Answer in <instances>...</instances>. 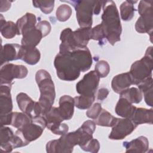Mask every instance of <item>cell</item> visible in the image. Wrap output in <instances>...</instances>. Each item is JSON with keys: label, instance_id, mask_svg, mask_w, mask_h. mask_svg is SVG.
Returning <instances> with one entry per match:
<instances>
[{"label": "cell", "instance_id": "cell-15", "mask_svg": "<svg viewBox=\"0 0 153 153\" xmlns=\"http://www.w3.org/2000/svg\"><path fill=\"white\" fill-rule=\"evenodd\" d=\"M41 54L36 47H21L19 53V59H20L28 65H34L36 64L40 59Z\"/></svg>", "mask_w": 153, "mask_h": 153}, {"label": "cell", "instance_id": "cell-6", "mask_svg": "<svg viewBox=\"0 0 153 153\" xmlns=\"http://www.w3.org/2000/svg\"><path fill=\"white\" fill-rule=\"evenodd\" d=\"M46 121L43 116H39L32 119V121L25 125L16 131L28 143L36 140L42 134L46 127Z\"/></svg>", "mask_w": 153, "mask_h": 153}, {"label": "cell", "instance_id": "cell-40", "mask_svg": "<svg viewBox=\"0 0 153 153\" xmlns=\"http://www.w3.org/2000/svg\"><path fill=\"white\" fill-rule=\"evenodd\" d=\"M81 148L86 152L96 153L99 150L100 144L97 139L93 138L90 140L85 145L81 147Z\"/></svg>", "mask_w": 153, "mask_h": 153}, {"label": "cell", "instance_id": "cell-28", "mask_svg": "<svg viewBox=\"0 0 153 153\" xmlns=\"http://www.w3.org/2000/svg\"><path fill=\"white\" fill-rule=\"evenodd\" d=\"M136 108V106L132 105V103H130L126 99L120 97L116 105L115 111L118 115L123 118H130Z\"/></svg>", "mask_w": 153, "mask_h": 153}, {"label": "cell", "instance_id": "cell-27", "mask_svg": "<svg viewBox=\"0 0 153 153\" xmlns=\"http://www.w3.org/2000/svg\"><path fill=\"white\" fill-rule=\"evenodd\" d=\"M91 27H79L73 31V38L78 48L86 47L90 39Z\"/></svg>", "mask_w": 153, "mask_h": 153}, {"label": "cell", "instance_id": "cell-24", "mask_svg": "<svg viewBox=\"0 0 153 153\" xmlns=\"http://www.w3.org/2000/svg\"><path fill=\"white\" fill-rule=\"evenodd\" d=\"M22 35V45L27 47H36L43 37L41 31L36 26L25 31Z\"/></svg>", "mask_w": 153, "mask_h": 153}, {"label": "cell", "instance_id": "cell-42", "mask_svg": "<svg viewBox=\"0 0 153 153\" xmlns=\"http://www.w3.org/2000/svg\"><path fill=\"white\" fill-rule=\"evenodd\" d=\"M36 27L38 29H39L41 31L43 37L48 35L51 29L50 23L46 20L40 21L36 25Z\"/></svg>", "mask_w": 153, "mask_h": 153}, {"label": "cell", "instance_id": "cell-22", "mask_svg": "<svg viewBox=\"0 0 153 153\" xmlns=\"http://www.w3.org/2000/svg\"><path fill=\"white\" fill-rule=\"evenodd\" d=\"M130 119L136 124H152L153 110L152 109H146L143 108H136Z\"/></svg>", "mask_w": 153, "mask_h": 153}, {"label": "cell", "instance_id": "cell-19", "mask_svg": "<svg viewBox=\"0 0 153 153\" xmlns=\"http://www.w3.org/2000/svg\"><path fill=\"white\" fill-rule=\"evenodd\" d=\"M123 146L126 148V152H146L149 148V141L143 136H139L130 142H125Z\"/></svg>", "mask_w": 153, "mask_h": 153}, {"label": "cell", "instance_id": "cell-25", "mask_svg": "<svg viewBox=\"0 0 153 153\" xmlns=\"http://www.w3.org/2000/svg\"><path fill=\"white\" fill-rule=\"evenodd\" d=\"M43 117L46 121V127L51 131L62 123L64 120L60 114L58 108L54 106H52Z\"/></svg>", "mask_w": 153, "mask_h": 153}, {"label": "cell", "instance_id": "cell-11", "mask_svg": "<svg viewBox=\"0 0 153 153\" xmlns=\"http://www.w3.org/2000/svg\"><path fill=\"white\" fill-rule=\"evenodd\" d=\"M96 129V123L91 120H87L82 126L74 131L77 145L81 147L85 145L90 140L93 139V134Z\"/></svg>", "mask_w": 153, "mask_h": 153}, {"label": "cell", "instance_id": "cell-31", "mask_svg": "<svg viewBox=\"0 0 153 153\" xmlns=\"http://www.w3.org/2000/svg\"><path fill=\"white\" fill-rule=\"evenodd\" d=\"M120 97H123L131 103H139L143 99V94L139 88L131 87L120 93Z\"/></svg>", "mask_w": 153, "mask_h": 153}, {"label": "cell", "instance_id": "cell-17", "mask_svg": "<svg viewBox=\"0 0 153 153\" xmlns=\"http://www.w3.org/2000/svg\"><path fill=\"white\" fill-rule=\"evenodd\" d=\"M60 39L62 42L59 46L60 53L69 52L78 48L73 38V31L71 28L63 29L61 32Z\"/></svg>", "mask_w": 153, "mask_h": 153}, {"label": "cell", "instance_id": "cell-44", "mask_svg": "<svg viewBox=\"0 0 153 153\" xmlns=\"http://www.w3.org/2000/svg\"><path fill=\"white\" fill-rule=\"evenodd\" d=\"M1 12H4L7 11L11 7V1H1Z\"/></svg>", "mask_w": 153, "mask_h": 153}, {"label": "cell", "instance_id": "cell-13", "mask_svg": "<svg viewBox=\"0 0 153 153\" xmlns=\"http://www.w3.org/2000/svg\"><path fill=\"white\" fill-rule=\"evenodd\" d=\"M152 29L153 13L152 10L140 14V17L135 24V29L137 32L140 33H149L151 37Z\"/></svg>", "mask_w": 153, "mask_h": 153}, {"label": "cell", "instance_id": "cell-5", "mask_svg": "<svg viewBox=\"0 0 153 153\" xmlns=\"http://www.w3.org/2000/svg\"><path fill=\"white\" fill-rule=\"evenodd\" d=\"M75 9L76 17L80 27H91L95 1H68Z\"/></svg>", "mask_w": 153, "mask_h": 153}, {"label": "cell", "instance_id": "cell-8", "mask_svg": "<svg viewBox=\"0 0 153 153\" xmlns=\"http://www.w3.org/2000/svg\"><path fill=\"white\" fill-rule=\"evenodd\" d=\"M100 77L95 71H91L84 75L82 79L76 84V90L80 95L95 96L99 83Z\"/></svg>", "mask_w": 153, "mask_h": 153}, {"label": "cell", "instance_id": "cell-18", "mask_svg": "<svg viewBox=\"0 0 153 153\" xmlns=\"http://www.w3.org/2000/svg\"><path fill=\"white\" fill-rule=\"evenodd\" d=\"M14 133L13 130L5 126L1 128V151L2 152H10L14 148Z\"/></svg>", "mask_w": 153, "mask_h": 153}, {"label": "cell", "instance_id": "cell-2", "mask_svg": "<svg viewBox=\"0 0 153 153\" xmlns=\"http://www.w3.org/2000/svg\"><path fill=\"white\" fill-rule=\"evenodd\" d=\"M35 80L40 91L38 103L44 115L53 106L56 97L54 82L50 74L44 69L38 70L35 75Z\"/></svg>", "mask_w": 153, "mask_h": 153}, {"label": "cell", "instance_id": "cell-43", "mask_svg": "<svg viewBox=\"0 0 153 153\" xmlns=\"http://www.w3.org/2000/svg\"><path fill=\"white\" fill-rule=\"evenodd\" d=\"M109 94V90L106 88H100L97 93V99L99 100H103Z\"/></svg>", "mask_w": 153, "mask_h": 153}, {"label": "cell", "instance_id": "cell-39", "mask_svg": "<svg viewBox=\"0 0 153 153\" xmlns=\"http://www.w3.org/2000/svg\"><path fill=\"white\" fill-rule=\"evenodd\" d=\"M104 38H105V35L101 24H99L91 29L90 39L101 41Z\"/></svg>", "mask_w": 153, "mask_h": 153}, {"label": "cell", "instance_id": "cell-12", "mask_svg": "<svg viewBox=\"0 0 153 153\" xmlns=\"http://www.w3.org/2000/svg\"><path fill=\"white\" fill-rule=\"evenodd\" d=\"M74 146L67 139L65 134L56 140H51L46 145V151L48 153L69 152L73 151Z\"/></svg>", "mask_w": 153, "mask_h": 153}, {"label": "cell", "instance_id": "cell-14", "mask_svg": "<svg viewBox=\"0 0 153 153\" xmlns=\"http://www.w3.org/2000/svg\"><path fill=\"white\" fill-rule=\"evenodd\" d=\"M12 85L1 84L0 93V115H6L11 112L13 103L11 96Z\"/></svg>", "mask_w": 153, "mask_h": 153}, {"label": "cell", "instance_id": "cell-26", "mask_svg": "<svg viewBox=\"0 0 153 153\" xmlns=\"http://www.w3.org/2000/svg\"><path fill=\"white\" fill-rule=\"evenodd\" d=\"M17 35H22L25 31L34 27L36 25V16L30 13H26L16 22Z\"/></svg>", "mask_w": 153, "mask_h": 153}, {"label": "cell", "instance_id": "cell-36", "mask_svg": "<svg viewBox=\"0 0 153 153\" xmlns=\"http://www.w3.org/2000/svg\"><path fill=\"white\" fill-rule=\"evenodd\" d=\"M72 13V8L69 5L62 4L57 8L56 18L60 22H65L70 18Z\"/></svg>", "mask_w": 153, "mask_h": 153}, {"label": "cell", "instance_id": "cell-9", "mask_svg": "<svg viewBox=\"0 0 153 153\" xmlns=\"http://www.w3.org/2000/svg\"><path fill=\"white\" fill-rule=\"evenodd\" d=\"M136 127L137 125L130 118H118L116 123L112 127L109 138L111 140H122L131 134Z\"/></svg>", "mask_w": 153, "mask_h": 153}, {"label": "cell", "instance_id": "cell-45", "mask_svg": "<svg viewBox=\"0 0 153 153\" xmlns=\"http://www.w3.org/2000/svg\"><path fill=\"white\" fill-rule=\"evenodd\" d=\"M102 8V1H95L93 14L95 15H98L100 13Z\"/></svg>", "mask_w": 153, "mask_h": 153}, {"label": "cell", "instance_id": "cell-10", "mask_svg": "<svg viewBox=\"0 0 153 153\" xmlns=\"http://www.w3.org/2000/svg\"><path fill=\"white\" fill-rule=\"evenodd\" d=\"M69 53L76 63L81 72H85L90 68L93 60L91 53L87 47L77 48Z\"/></svg>", "mask_w": 153, "mask_h": 153}, {"label": "cell", "instance_id": "cell-7", "mask_svg": "<svg viewBox=\"0 0 153 153\" xmlns=\"http://www.w3.org/2000/svg\"><path fill=\"white\" fill-rule=\"evenodd\" d=\"M1 84H13V80L15 78H25L28 73L25 66L7 63L1 68Z\"/></svg>", "mask_w": 153, "mask_h": 153}, {"label": "cell", "instance_id": "cell-3", "mask_svg": "<svg viewBox=\"0 0 153 153\" xmlns=\"http://www.w3.org/2000/svg\"><path fill=\"white\" fill-rule=\"evenodd\" d=\"M57 76L62 80L72 81L80 75L81 71L69 52L59 53L54 60Z\"/></svg>", "mask_w": 153, "mask_h": 153}, {"label": "cell", "instance_id": "cell-35", "mask_svg": "<svg viewBox=\"0 0 153 153\" xmlns=\"http://www.w3.org/2000/svg\"><path fill=\"white\" fill-rule=\"evenodd\" d=\"M75 106L79 109H88L94 101L95 96H87L81 95L74 98Z\"/></svg>", "mask_w": 153, "mask_h": 153}, {"label": "cell", "instance_id": "cell-29", "mask_svg": "<svg viewBox=\"0 0 153 153\" xmlns=\"http://www.w3.org/2000/svg\"><path fill=\"white\" fill-rule=\"evenodd\" d=\"M152 77L150 76L146 79L139 83L138 88L139 90L143 94L144 99L146 103L149 106H152Z\"/></svg>", "mask_w": 153, "mask_h": 153}, {"label": "cell", "instance_id": "cell-30", "mask_svg": "<svg viewBox=\"0 0 153 153\" xmlns=\"http://www.w3.org/2000/svg\"><path fill=\"white\" fill-rule=\"evenodd\" d=\"M1 33L6 39H11L17 34L16 24L11 21L6 22L1 15Z\"/></svg>", "mask_w": 153, "mask_h": 153}, {"label": "cell", "instance_id": "cell-33", "mask_svg": "<svg viewBox=\"0 0 153 153\" xmlns=\"http://www.w3.org/2000/svg\"><path fill=\"white\" fill-rule=\"evenodd\" d=\"M137 1H126L120 5V14L122 20L124 21L131 20L134 16L136 11L133 4Z\"/></svg>", "mask_w": 153, "mask_h": 153}, {"label": "cell", "instance_id": "cell-37", "mask_svg": "<svg viewBox=\"0 0 153 153\" xmlns=\"http://www.w3.org/2000/svg\"><path fill=\"white\" fill-rule=\"evenodd\" d=\"M32 3L35 7L40 8L41 11L46 14L51 13L54 6V1H33Z\"/></svg>", "mask_w": 153, "mask_h": 153}, {"label": "cell", "instance_id": "cell-21", "mask_svg": "<svg viewBox=\"0 0 153 153\" xmlns=\"http://www.w3.org/2000/svg\"><path fill=\"white\" fill-rule=\"evenodd\" d=\"M131 85H132V81L129 72L117 75L113 78L111 82L112 90L118 94L129 88Z\"/></svg>", "mask_w": 153, "mask_h": 153}, {"label": "cell", "instance_id": "cell-4", "mask_svg": "<svg viewBox=\"0 0 153 153\" xmlns=\"http://www.w3.org/2000/svg\"><path fill=\"white\" fill-rule=\"evenodd\" d=\"M152 47H149L145 56L140 60L134 62L130 68V75L132 84L138 85L141 82L152 76L153 68Z\"/></svg>", "mask_w": 153, "mask_h": 153}, {"label": "cell", "instance_id": "cell-23", "mask_svg": "<svg viewBox=\"0 0 153 153\" xmlns=\"http://www.w3.org/2000/svg\"><path fill=\"white\" fill-rule=\"evenodd\" d=\"M16 100L19 109L33 118L36 102L33 101L27 94L22 92L17 95Z\"/></svg>", "mask_w": 153, "mask_h": 153}, {"label": "cell", "instance_id": "cell-41", "mask_svg": "<svg viewBox=\"0 0 153 153\" xmlns=\"http://www.w3.org/2000/svg\"><path fill=\"white\" fill-rule=\"evenodd\" d=\"M102 109L101 104L99 103H95L88 108L86 112V115L87 117L95 120L100 113Z\"/></svg>", "mask_w": 153, "mask_h": 153}, {"label": "cell", "instance_id": "cell-34", "mask_svg": "<svg viewBox=\"0 0 153 153\" xmlns=\"http://www.w3.org/2000/svg\"><path fill=\"white\" fill-rule=\"evenodd\" d=\"M32 118L25 112H11V124L17 128H21L26 124L32 121Z\"/></svg>", "mask_w": 153, "mask_h": 153}, {"label": "cell", "instance_id": "cell-20", "mask_svg": "<svg viewBox=\"0 0 153 153\" xmlns=\"http://www.w3.org/2000/svg\"><path fill=\"white\" fill-rule=\"evenodd\" d=\"M21 45L17 44H6L2 47L1 64L19 59V53Z\"/></svg>", "mask_w": 153, "mask_h": 153}, {"label": "cell", "instance_id": "cell-16", "mask_svg": "<svg viewBox=\"0 0 153 153\" xmlns=\"http://www.w3.org/2000/svg\"><path fill=\"white\" fill-rule=\"evenodd\" d=\"M74 99L71 96L64 95L60 98L58 109L64 120H69L72 118L74 112Z\"/></svg>", "mask_w": 153, "mask_h": 153}, {"label": "cell", "instance_id": "cell-32", "mask_svg": "<svg viewBox=\"0 0 153 153\" xmlns=\"http://www.w3.org/2000/svg\"><path fill=\"white\" fill-rule=\"evenodd\" d=\"M118 118L114 117L108 111L102 109L98 117L94 120L96 124L104 127H113Z\"/></svg>", "mask_w": 153, "mask_h": 153}, {"label": "cell", "instance_id": "cell-38", "mask_svg": "<svg viewBox=\"0 0 153 153\" xmlns=\"http://www.w3.org/2000/svg\"><path fill=\"white\" fill-rule=\"evenodd\" d=\"M95 71L100 78L106 77L110 71L108 63L103 60L97 62L95 65Z\"/></svg>", "mask_w": 153, "mask_h": 153}, {"label": "cell", "instance_id": "cell-1", "mask_svg": "<svg viewBox=\"0 0 153 153\" xmlns=\"http://www.w3.org/2000/svg\"><path fill=\"white\" fill-rule=\"evenodd\" d=\"M103 10L102 15V23L105 38L114 45L120 41L122 32L119 13L115 3L113 1H102Z\"/></svg>", "mask_w": 153, "mask_h": 153}]
</instances>
